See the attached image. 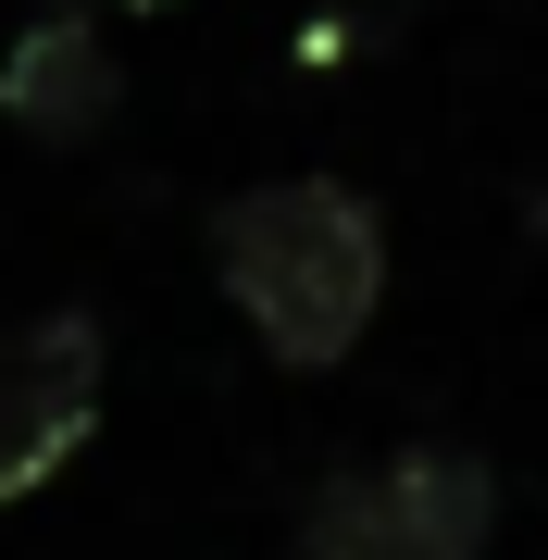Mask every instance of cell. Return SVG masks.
<instances>
[{
    "label": "cell",
    "instance_id": "obj_4",
    "mask_svg": "<svg viewBox=\"0 0 548 560\" xmlns=\"http://www.w3.org/2000/svg\"><path fill=\"white\" fill-rule=\"evenodd\" d=\"M0 113H13L38 150H88V138L125 113L113 38H101L88 13H25L13 50H0Z\"/></svg>",
    "mask_w": 548,
    "mask_h": 560
},
{
    "label": "cell",
    "instance_id": "obj_5",
    "mask_svg": "<svg viewBox=\"0 0 548 560\" xmlns=\"http://www.w3.org/2000/svg\"><path fill=\"white\" fill-rule=\"evenodd\" d=\"M38 13H88L101 25V13H175V0H38Z\"/></svg>",
    "mask_w": 548,
    "mask_h": 560
},
{
    "label": "cell",
    "instance_id": "obj_2",
    "mask_svg": "<svg viewBox=\"0 0 548 560\" xmlns=\"http://www.w3.org/2000/svg\"><path fill=\"white\" fill-rule=\"evenodd\" d=\"M487 548H499V474L487 448L448 436L349 460L300 499V560H487Z\"/></svg>",
    "mask_w": 548,
    "mask_h": 560
},
{
    "label": "cell",
    "instance_id": "obj_1",
    "mask_svg": "<svg viewBox=\"0 0 548 560\" xmlns=\"http://www.w3.org/2000/svg\"><path fill=\"white\" fill-rule=\"evenodd\" d=\"M212 287L275 374H337L386 312V212L349 175H263L212 212Z\"/></svg>",
    "mask_w": 548,
    "mask_h": 560
},
{
    "label": "cell",
    "instance_id": "obj_3",
    "mask_svg": "<svg viewBox=\"0 0 548 560\" xmlns=\"http://www.w3.org/2000/svg\"><path fill=\"white\" fill-rule=\"evenodd\" d=\"M101 386H113V337L101 312H25L0 324V511H25L38 486H62V460L101 436Z\"/></svg>",
    "mask_w": 548,
    "mask_h": 560
}]
</instances>
